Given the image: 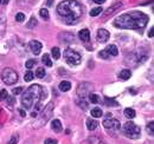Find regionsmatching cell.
I'll list each match as a JSON object with an SVG mask.
<instances>
[{
	"label": "cell",
	"mask_w": 154,
	"mask_h": 144,
	"mask_svg": "<svg viewBox=\"0 0 154 144\" xmlns=\"http://www.w3.org/2000/svg\"><path fill=\"white\" fill-rule=\"evenodd\" d=\"M148 20L149 18L147 14L137 11H132L129 13L119 16L114 20V26L125 30H142L148 24Z\"/></svg>",
	"instance_id": "1"
},
{
	"label": "cell",
	"mask_w": 154,
	"mask_h": 144,
	"mask_svg": "<svg viewBox=\"0 0 154 144\" xmlns=\"http://www.w3.org/2000/svg\"><path fill=\"white\" fill-rule=\"evenodd\" d=\"M83 6L76 0H65L57 6V13L65 24L71 25L83 16Z\"/></svg>",
	"instance_id": "2"
},
{
	"label": "cell",
	"mask_w": 154,
	"mask_h": 144,
	"mask_svg": "<svg viewBox=\"0 0 154 144\" xmlns=\"http://www.w3.org/2000/svg\"><path fill=\"white\" fill-rule=\"evenodd\" d=\"M45 96H46V91L40 85H38V84L31 85L24 92V94L21 97V104L25 109H31L33 106H37L40 104V100L43 98H45Z\"/></svg>",
	"instance_id": "3"
},
{
	"label": "cell",
	"mask_w": 154,
	"mask_h": 144,
	"mask_svg": "<svg viewBox=\"0 0 154 144\" xmlns=\"http://www.w3.org/2000/svg\"><path fill=\"white\" fill-rule=\"evenodd\" d=\"M122 131H123V134H125L126 137H129L132 140L139 138L140 137V132H141L140 126H137L133 122H127L123 125V128H122Z\"/></svg>",
	"instance_id": "4"
},
{
	"label": "cell",
	"mask_w": 154,
	"mask_h": 144,
	"mask_svg": "<svg viewBox=\"0 0 154 144\" xmlns=\"http://www.w3.org/2000/svg\"><path fill=\"white\" fill-rule=\"evenodd\" d=\"M63 54H64L65 62H66L70 66L79 65L81 62H82V57H81V54L78 53V52H76L75 50H72V49H66Z\"/></svg>",
	"instance_id": "5"
},
{
	"label": "cell",
	"mask_w": 154,
	"mask_h": 144,
	"mask_svg": "<svg viewBox=\"0 0 154 144\" xmlns=\"http://www.w3.org/2000/svg\"><path fill=\"white\" fill-rule=\"evenodd\" d=\"M1 79L7 85H13L18 80V73L11 68H6L1 72Z\"/></svg>",
	"instance_id": "6"
},
{
	"label": "cell",
	"mask_w": 154,
	"mask_h": 144,
	"mask_svg": "<svg viewBox=\"0 0 154 144\" xmlns=\"http://www.w3.org/2000/svg\"><path fill=\"white\" fill-rule=\"evenodd\" d=\"M91 89H93V84L87 83V82L81 83V84L78 85V88H77V96H78L79 98L84 99V97H87V96L90 93Z\"/></svg>",
	"instance_id": "7"
},
{
	"label": "cell",
	"mask_w": 154,
	"mask_h": 144,
	"mask_svg": "<svg viewBox=\"0 0 154 144\" xmlns=\"http://www.w3.org/2000/svg\"><path fill=\"white\" fill-rule=\"evenodd\" d=\"M52 108H54V104H52V103H49V104L45 106V109L43 110L42 118H40V121L37 123L36 128H39V126H42L43 124H45V123L48 122V119L50 118V115H51V112H52Z\"/></svg>",
	"instance_id": "8"
},
{
	"label": "cell",
	"mask_w": 154,
	"mask_h": 144,
	"mask_svg": "<svg viewBox=\"0 0 154 144\" xmlns=\"http://www.w3.org/2000/svg\"><path fill=\"white\" fill-rule=\"evenodd\" d=\"M120 125H121L120 122L114 118H108V119L103 121V126L108 131H117V130H120Z\"/></svg>",
	"instance_id": "9"
},
{
	"label": "cell",
	"mask_w": 154,
	"mask_h": 144,
	"mask_svg": "<svg viewBox=\"0 0 154 144\" xmlns=\"http://www.w3.org/2000/svg\"><path fill=\"white\" fill-rule=\"evenodd\" d=\"M109 37H110V33H109L107 30H104V28H100V30L97 31L96 39L100 43H106V41L109 39Z\"/></svg>",
	"instance_id": "10"
},
{
	"label": "cell",
	"mask_w": 154,
	"mask_h": 144,
	"mask_svg": "<svg viewBox=\"0 0 154 144\" xmlns=\"http://www.w3.org/2000/svg\"><path fill=\"white\" fill-rule=\"evenodd\" d=\"M29 45H30V49H31L32 53L35 54V56L40 53V51H42V43H39L38 40H31Z\"/></svg>",
	"instance_id": "11"
},
{
	"label": "cell",
	"mask_w": 154,
	"mask_h": 144,
	"mask_svg": "<svg viewBox=\"0 0 154 144\" xmlns=\"http://www.w3.org/2000/svg\"><path fill=\"white\" fill-rule=\"evenodd\" d=\"M122 7V2L121 1H116L114 5H112L109 8H107L106 10V12L103 13V17H108V16H110V14H113L115 11H117L119 8H121Z\"/></svg>",
	"instance_id": "12"
},
{
	"label": "cell",
	"mask_w": 154,
	"mask_h": 144,
	"mask_svg": "<svg viewBox=\"0 0 154 144\" xmlns=\"http://www.w3.org/2000/svg\"><path fill=\"white\" fill-rule=\"evenodd\" d=\"M78 37H79V39H81L82 41L88 43V41L90 40V32H89V30L83 28V30H81V31L78 32Z\"/></svg>",
	"instance_id": "13"
},
{
	"label": "cell",
	"mask_w": 154,
	"mask_h": 144,
	"mask_svg": "<svg viewBox=\"0 0 154 144\" xmlns=\"http://www.w3.org/2000/svg\"><path fill=\"white\" fill-rule=\"evenodd\" d=\"M104 51L109 54V56H113V57H115V56L119 54V49H117L116 45H109V46H107Z\"/></svg>",
	"instance_id": "14"
},
{
	"label": "cell",
	"mask_w": 154,
	"mask_h": 144,
	"mask_svg": "<svg viewBox=\"0 0 154 144\" xmlns=\"http://www.w3.org/2000/svg\"><path fill=\"white\" fill-rule=\"evenodd\" d=\"M51 128H52V130H54V131H56V132H60V131H62V129H63V125H62V123H60V121H59V119H54V121H52V123H51Z\"/></svg>",
	"instance_id": "15"
},
{
	"label": "cell",
	"mask_w": 154,
	"mask_h": 144,
	"mask_svg": "<svg viewBox=\"0 0 154 144\" xmlns=\"http://www.w3.org/2000/svg\"><path fill=\"white\" fill-rule=\"evenodd\" d=\"M97 125H98V122L95 121V119H91V118H90V119L87 121V129H88L89 131H94L97 128Z\"/></svg>",
	"instance_id": "16"
},
{
	"label": "cell",
	"mask_w": 154,
	"mask_h": 144,
	"mask_svg": "<svg viewBox=\"0 0 154 144\" xmlns=\"http://www.w3.org/2000/svg\"><path fill=\"white\" fill-rule=\"evenodd\" d=\"M59 90L62 91V92H66V91H69L71 89V84H70V82H66V80H63V82H60V84H59Z\"/></svg>",
	"instance_id": "17"
},
{
	"label": "cell",
	"mask_w": 154,
	"mask_h": 144,
	"mask_svg": "<svg viewBox=\"0 0 154 144\" xmlns=\"http://www.w3.org/2000/svg\"><path fill=\"white\" fill-rule=\"evenodd\" d=\"M131 76H132V72H131V70H127V69L122 70V71L120 72V74H119V77H120L122 80H127V79H129Z\"/></svg>",
	"instance_id": "18"
},
{
	"label": "cell",
	"mask_w": 154,
	"mask_h": 144,
	"mask_svg": "<svg viewBox=\"0 0 154 144\" xmlns=\"http://www.w3.org/2000/svg\"><path fill=\"white\" fill-rule=\"evenodd\" d=\"M123 113H125V116H126L127 118H129V119H133L135 117V111L131 108L125 109V112H123Z\"/></svg>",
	"instance_id": "19"
},
{
	"label": "cell",
	"mask_w": 154,
	"mask_h": 144,
	"mask_svg": "<svg viewBox=\"0 0 154 144\" xmlns=\"http://www.w3.org/2000/svg\"><path fill=\"white\" fill-rule=\"evenodd\" d=\"M88 142H89V144H107L104 141H102L98 137H89L88 138Z\"/></svg>",
	"instance_id": "20"
},
{
	"label": "cell",
	"mask_w": 154,
	"mask_h": 144,
	"mask_svg": "<svg viewBox=\"0 0 154 144\" xmlns=\"http://www.w3.org/2000/svg\"><path fill=\"white\" fill-rule=\"evenodd\" d=\"M42 62L46 65V66H52V60L50 59V54L45 53L42 58Z\"/></svg>",
	"instance_id": "21"
},
{
	"label": "cell",
	"mask_w": 154,
	"mask_h": 144,
	"mask_svg": "<svg viewBox=\"0 0 154 144\" xmlns=\"http://www.w3.org/2000/svg\"><path fill=\"white\" fill-rule=\"evenodd\" d=\"M102 110L100 108H94L93 110H91V116L93 117H95V118H98V117H101L102 116Z\"/></svg>",
	"instance_id": "22"
},
{
	"label": "cell",
	"mask_w": 154,
	"mask_h": 144,
	"mask_svg": "<svg viewBox=\"0 0 154 144\" xmlns=\"http://www.w3.org/2000/svg\"><path fill=\"white\" fill-rule=\"evenodd\" d=\"M88 97H89V100H90L91 103H94V104H97V103L100 102L98 96L95 94V93H89V94H88Z\"/></svg>",
	"instance_id": "23"
},
{
	"label": "cell",
	"mask_w": 154,
	"mask_h": 144,
	"mask_svg": "<svg viewBox=\"0 0 154 144\" xmlns=\"http://www.w3.org/2000/svg\"><path fill=\"white\" fill-rule=\"evenodd\" d=\"M101 12H103L102 7H96V8H93V10L90 11V16H91V17H97L98 14H101Z\"/></svg>",
	"instance_id": "24"
},
{
	"label": "cell",
	"mask_w": 154,
	"mask_h": 144,
	"mask_svg": "<svg viewBox=\"0 0 154 144\" xmlns=\"http://www.w3.org/2000/svg\"><path fill=\"white\" fill-rule=\"evenodd\" d=\"M51 53H52L54 59H59V57H60V51H59V49H58V47H52Z\"/></svg>",
	"instance_id": "25"
},
{
	"label": "cell",
	"mask_w": 154,
	"mask_h": 144,
	"mask_svg": "<svg viewBox=\"0 0 154 144\" xmlns=\"http://www.w3.org/2000/svg\"><path fill=\"white\" fill-rule=\"evenodd\" d=\"M37 24H38L37 19L35 18V17H32V18L30 19V21L27 22V27H29V28H33L35 26H37Z\"/></svg>",
	"instance_id": "26"
},
{
	"label": "cell",
	"mask_w": 154,
	"mask_h": 144,
	"mask_svg": "<svg viewBox=\"0 0 154 144\" xmlns=\"http://www.w3.org/2000/svg\"><path fill=\"white\" fill-rule=\"evenodd\" d=\"M45 69H43V68H39L37 69V71H36V76H37V78H44V76H45Z\"/></svg>",
	"instance_id": "27"
},
{
	"label": "cell",
	"mask_w": 154,
	"mask_h": 144,
	"mask_svg": "<svg viewBox=\"0 0 154 144\" xmlns=\"http://www.w3.org/2000/svg\"><path fill=\"white\" fill-rule=\"evenodd\" d=\"M39 14H40V17L44 19H49V11L46 10V8H42L40 11H39Z\"/></svg>",
	"instance_id": "28"
},
{
	"label": "cell",
	"mask_w": 154,
	"mask_h": 144,
	"mask_svg": "<svg viewBox=\"0 0 154 144\" xmlns=\"http://www.w3.org/2000/svg\"><path fill=\"white\" fill-rule=\"evenodd\" d=\"M33 73L31 71H29V72H26L25 73V76H24V79H25V82H31L32 79H33Z\"/></svg>",
	"instance_id": "29"
},
{
	"label": "cell",
	"mask_w": 154,
	"mask_h": 144,
	"mask_svg": "<svg viewBox=\"0 0 154 144\" xmlns=\"http://www.w3.org/2000/svg\"><path fill=\"white\" fill-rule=\"evenodd\" d=\"M7 97H8V93H7V91L5 90V89L0 91V100H1V102H2V100H5Z\"/></svg>",
	"instance_id": "30"
},
{
	"label": "cell",
	"mask_w": 154,
	"mask_h": 144,
	"mask_svg": "<svg viewBox=\"0 0 154 144\" xmlns=\"http://www.w3.org/2000/svg\"><path fill=\"white\" fill-rule=\"evenodd\" d=\"M35 64H36V60H35V59H29V60L26 62V64H25V65H26V68H27V69H32V66H33Z\"/></svg>",
	"instance_id": "31"
},
{
	"label": "cell",
	"mask_w": 154,
	"mask_h": 144,
	"mask_svg": "<svg viewBox=\"0 0 154 144\" xmlns=\"http://www.w3.org/2000/svg\"><path fill=\"white\" fill-rule=\"evenodd\" d=\"M18 140H19L18 135H13V136L11 137V140H10L8 144H17V143H18Z\"/></svg>",
	"instance_id": "32"
},
{
	"label": "cell",
	"mask_w": 154,
	"mask_h": 144,
	"mask_svg": "<svg viewBox=\"0 0 154 144\" xmlns=\"http://www.w3.org/2000/svg\"><path fill=\"white\" fill-rule=\"evenodd\" d=\"M147 130L149 131V135H151V136H153V134H154V123H153V122H151V123L148 124V126H147Z\"/></svg>",
	"instance_id": "33"
},
{
	"label": "cell",
	"mask_w": 154,
	"mask_h": 144,
	"mask_svg": "<svg viewBox=\"0 0 154 144\" xmlns=\"http://www.w3.org/2000/svg\"><path fill=\"white\" fill-rule=\"evenodd\" d=\"M16 20H17V21H24V20H25V14L19 12V13L16 16Z\"/></svg>",
	"instance_id": "34"
},
{
	"label": "cell",
	"mask_w": 154,
	"mask_h": 144,
	"mask_svg": "<svg viewBox=\"0 0 154 144\" xmlns=\"http://www.w3.org/2000/svg\"><path fill=\"white\" fill-rule=\"evenodd\" d=\"M98 56H100L101 58H103V59H109V58H110V56L104 50H103V51H101V52L98 53Z\"/></svg>",
	"instance_id": "35"
},
{
	"label": "cell",
	"mask_w": 154,
	"mask_h": 144,
	"mask_svg": "<svg viewBox=\"0 0 154 144\" xmlns=\"http://www.w3.org/2000/svg\"><path fill=\"white\" fill-rule=\"evenodd\" d=\"M6 100H7V103H8V105H10V106H12V105L16 103L14 97H7V98H6Z\"/></svg>",
	"instance_id": "36"
},
{
	"label": "cell",
	"mask_w": 154,
	"mask_h": 144,
	"mask_svg": "<svg viewBox=\"0 0 154 144\" xmlns=\"http://www.w3.org/2000/svg\"><path fill=\"white\" fill-rule=\"evenodd\" d=\"M44 144H57V141L52 140V138H48V140H45Z\"/></svg>",
	"instance_id": "37"
},
{
	"label": "cell",
	"mask_w": 154,
	"mask_h": 144,
	"mask_svg": "<svg viewBox=\"0 0 154 144\" xmlns=\"http://www.w3.org/2000/svg\"><path fill=\"white\" fill-rule=\"evenodd\" d=\"M21 91H23V88H21V86H19V88L13 89V90H12V93H13V94H19Z\"/></svg>",
	"instance_id": "38"
},
{
	"label": "cell",
	"mask_w": 154,
	"mask_h": 144,
	"mask_svg": "<svg viewBox=\"0 0 154 144\" xmlns=\"http://www.w3.org/2000/svg\"><path fill=\"white\" fill-rule=\"evenodd\" d=\"M8 1L10 0H0V5H6V4H8Z\"/></svg>",
	"instance_id": "39"
},
{
	"label": "cell",
	"mask_w": 154,
	"mask_h": 144,
	"mask_svg": "<svg viewBox=\"0 0 154 144\" xmlns=\"http://www.w3.org/2000/svg\"><path fill=\"white\" fill-rule=\"evenodd\" d=\"M94 2H96V4H98V5H101V4L104 2V0H94Z\"/></svg>",
	"instance_id": "40"
},
{
	"label": "cell",
	"mask_w": 154,
	"mask_h": 144,
	"mask_svg": "<svg viewBox=\"0 0 154 144\" xmlns=\"http://www.w3.org/2000/svg\"><path fill=\"white\" fill-rule=\"evenodd\" d=\"M19 113L23 116V117H25V116H26V113H25V111H24V110H19Z\"/></svg>",
	"instance_id": "41"
},
{
	"label": "cell",
	"mask_w": 154,
	"mask_h": 144,
	"mask_svg": "<svg viewBox=\"0 0 154 144\" xmlns=\"http://www.w3.org/2000/svg\"><path fill=\"white\" fill-rule=\"evenodd\" d=\"M52 2H54V0H48L46 5H48V6H51V5H52Z\"/></svg>",
	"instance_id": "42"
},
{
	"label": "cell",
	"mask_w": 154,
	"mask_h": 144,
	"mask_svg": "<svg viewBox=\"0 0 154 144\" xmlns=\"http://www.w3.org/2000/svg\"><path fill=\"white\" fill-rule=\"evenodd\" d=\"M31 116H32L33 118H36V117H37V112H36V111H33V112L31 113Z\"/></svg>",
	"instance_id": "43"
},
{
	"label": "cell",
	"mask_w": 154,
	"mask_h": 144,
	"mask_svg": "<svg viewBox=\"0 0 154 144\" xmlns=\"http://www.w3.org/2000/svg\"><path fill=\"white\" fill-rule=\"evenodd\" d=\"M149 37H151V38L153 37V27H152V28L149 30Z\"/></svg>",
	"instance_id": "44"
}]
</instances>
